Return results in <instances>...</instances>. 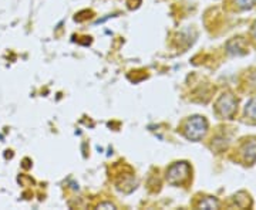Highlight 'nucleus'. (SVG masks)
<instances>
[{
	"mask_svg": "<svg viewBox=\"0 0 256 210\" xmlns=\"http://www.w3.org/2000/svg\"><path fill=\"white\" fill-rule=\"evenodd\" d=\"M218 110L224 117H230L235 112V100L232 97H222L218 104Z\"/></svg>",
	"mask_w": 256,
	"mask_h": 210,
	"instance_id": "3",
	"label": "nucleus"
},
{
	"mask_svg": "<svg viewBox=\"0 0 256 210\" xmlns=\"http://www.w3.org/2000/svg\"><path fill=\"white\" fill-rule=\"evenodd\" d=\"M255 34H256V27H255Z\"/></svg>",
	"mask_w": 256,
	"mask_h": 210,
	"instance_id": "7",
	"label": "nucleus"
},
{
	"mask_svg": "<svg viewBox=\"0 0 256 210\" xmlns=\"http://www.w3.org/2000/svg\"><path fill=\"white\" fill-rule=\"evenodd\" d=\"M206 132V121L201 117H194L188 121L185 127V137L192 141L201 139Z\"/></svg>",
	"mask_w": 256,
	"mask_h": 210,
	"instance_id": "1",
	"label": "nucleus"
},
{
	"mask_svg": "<svg viewBox=\"0 0 256 210\" xmlns=\"http://www.w3.org/2000/svg\"><path fill=\"white\" fill-rule=\"evenodd\" d=\"M190 175V166L185 162H178L172 165L166 172V181L170 183H182Z\"/></svg>",
	"mask_w": 256,
	"mask_h": 210,
	"instance_id": "2",
	"label": "nucleus"
},
{
	"mask_svg": "<svg viewBox=\"0 0 256 210\" xmlns=\"http://www.w3.org/2000/svg\"><path fill=\"white\" fill-rule=\"evenodd\" d=\"M100 208L102 209V208H111V209H114L116 206L114 205H111V203H104V205H100Z\"/></svg>",
	"mask_w": 256,
	"mask_h": 210,
	"instance_id": "6",
	"label": "nucleus"
},
{
	"mask_svg": "<svg viewBox=\"0 0 256 210\" xmlns=\"http://www.w3.org/2000/svg\"><path fill=\"white\" fill-rule=\"evenodd\" d=\"M246 114L249 117H252V118L256 119V98L250 101L246 105Z\"/></svg>",
	"mask_w": 256,
	"mask_h": 210,
	"instance_id": "4",
	"label": "nucleus"
},
{
	"mask_svg": "<svg viewBox=\"0 0 256 210\" xmlns=\"http://www.w3.org/2000/svg\"><path fill=\"white\" fill-rule=\"evenodd\" d=\"M256 0H238V3H239V6L240 7H252L254 6V3H255Z\"/></svg>",
	"mask_w": 256,
	"mask_h": 210,
	"instance_id": "5",
	"label": "nucleus"
}]
</instances>
